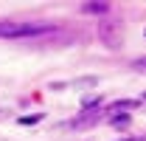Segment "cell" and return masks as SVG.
<instances>
[{
    "label": "cell",
    "instance_id": "6da1fadb",
    "mask_svg": "<svg viewBox=\"0 0 146 141\" xmlns=\"http://www.w3.org/2000/svg\"><path fill=\"white\" fill-rule=\"evenodd\" d=\"M54 31V26L48 23H9L3 20L0 23V40H23V37H39Z\"/></svg>",
    "mask_w": 146,
    "mask_h": 141
},
{
    "label": "cell",
    "instance_id": "3957f363",
    "mask_svg": "<svg viewBox=\"0 0 146 141\" xmlns=\"http://www.w3.org/2000/svg\"><path fill=\"white\" fill-rule=\"evenodd\" d=\"M141 102H135V99H121V102H115V105H110L107 110H112V113H127V110H132V107H138Z\"/></svg>",
    "mask_w": 146,
    "mask_h": 141
},
{
    "label": "cell",
    "instance_id": "5b68a950",
    "mask_svg": "<svg viewBox=\"0 0 146 141\" xmlns=\"http://www.w3.org/2000/svg\"><path fill=\"white\" fill-rule=\"evenodd\" d=\"M110 122H112V127H127L129 116H127V113H115V116H110Z\"/></svg>",
    "mask_w": 146,
    "mask_h": 141
},
{
    "label": "cell",
    "instance_id": "8992f818",
    "mask_svg": "<svg viewBox=\"0 0 146 141\" xmlns=\"http://www.w3.org/2000/svg\"><path fill=\"white\" fill-rule=\"evenodd\" d=\"M39 119H42V116H20V124H23V127H28V124H36Z\"/></svg>",
    "mask_w": 146,
    "mask_h": 141
},
{
    "label": "cell",
    "instance_id": "277c9868",
    "mask_svg": "<svg viewBox=\"0 0 146 141\" xmlns=\"http://www.w3.org/2000/svg\"><path fill=\"white\" fill-rule=\"evenodd\" d=\"M82 9L90 11V14H107V11H110V3H84Z\"/></svg>",
    "mask_w": 146,
    "mask_h": 141
},
{
    "label": "cell",
    "instance_id": "7a4b0ae2",
    "mask_svg": "<svg viewBox=\"0 0 146 141\" xmlns=\"http://www.w3.org/2000/svg\"><path fill=\"white\" fill-rule=\"evenodd\" d=\"M104 113H107V110H104L101 105H98V107H84V110H82V113L70 122V127H73V130H79V127H93V124L98 122Z\"/></svg>",
    "mask_w": 146,
    "mask_h": 141
},
{
    "label": "cell",
    "instance_id": "ba28073f",
    "mask_svg": "<svg viewBox=\"0 0 146 141\" xmlns=\"http://www.w3.org/2000/svg\"><path fill=\"white\" fill-rule=\"evenodd\" d=\"M127 141H141V138H127Z\"/></svg>",
    "mask_w": 146,
    "mask_h": 141
},
{
    "label": "cell",
    "instance_id": "52a82bcc",
    "mask_svg": "<svg viewBox=\"0 0 146 141\" xmlns=\"http://www.w3.org/2000/svg\"><path fill=\"white\" fill-rule=\"evenodd\" d=\"M132 68H135V70H143V73H146V56L135 59V62H132Z\"/></svg>",
    "mask_w": 146,
    "mask_h": 141
},
{
    "label": "cell",
    "instance_id": "9c48e42d",
    "mask_svg": "<svg viewBox=\"0 0 146 141\" xmlns=\"http://www.w3.org/2000/svg\"><path fill=\"white\" fill-rule=\"evenodd\" d=\"M143 99H146V93H143Z\"/></svg>",
    "mask_w": 146,
    "mask_h": 141
}]
</instances>
